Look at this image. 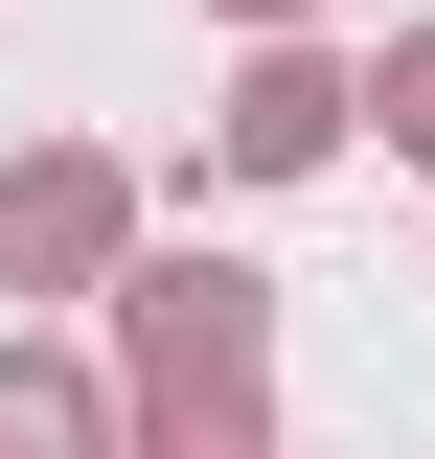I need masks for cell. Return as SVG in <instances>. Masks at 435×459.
I'll return each mask as SVG.
<instances>
[{
    "label": "cell",
    "instance_id": "cell-1",
    "mask_svg": "<svg viewBox=\"0 0 435 459\" xmlns=\"http://www.w3.org/2000/svg\"><path fill=\"white\" fill-rule=\"evenodd\" d=\"M115 437L138 459H275V276L252 253H138L115 276Z\"/></svg>",
    "mask_w": 435,
    "mask_h": 459
},
{
    "label": "cell",
    "instance_id": "cell-2",
    "mask_svg": "<svg viewBox=\"0 0 435 459\" xmlns=\"http://www.w3.org/2000/svg\"><path fill=\"white\" fill-rule=\"evenodd\" d=\"M138 276V161L115 138H23L0 161V299H115Z\"/></svg>",
    "mask_w": 435,
    "mask_h": 459
},
{
    "label": "cell",
    "instance_id": "cell-3",
    "mask_svg": "<svg viewBox=\"0 0 435 459\" xmlns=\"http://www.w3.org/2000/svg\"><path fill=\"white\" fill-rule=\"evenodd\" d=\"M344 138H367V69H344V47H252V69H229V115H207L229 184H321Z\"/></svg>",
    "mask_w": 435,
    "mask_h": 459
},
{
    "label": "cell",
    "instance_id": "cell-4",
    "mask_svg": "<svg viewBox=\"0 0 435 459\" xmlns=\"http://www.w3.org/2000/svg\"><path fill=\"white\" fill-rule=\"evenodd\" d=\"M0 459H138V437H115V368H92V344H47V322L0 344Z\"/></svg>",
    "mask_w": 435,
    "mask_h": 459
},
{
    "label": "cell",
    "instance_id": "cell-5",
    "mask_svg": "<svg viewBox=\"0 0 435 459\" xmlns=\"http://www.w3.org/2000/svg\"><path fill=\"white\" fill-rule=\"evenodd\" d=\"M367 115H389V161H435V23H413L389 69H367Z\"/></svg>",
    "mask_w": 435,
    "mask_h": 459
},
{
    "label": "cell",
    "instance_id": "cell-6",
    "mask_svg": "<svg viewBox=\"0 0 435 459\" xmlns=\"http://www.w3.org/2000/svg\"><path fill=\"white\" fill-rule=\"evenodd\" d=\"M207 23H252V47H321V0H207Z\"/></svg>",
    "mask_w": 435,
    "mask_h": 459
}]
</instances>
